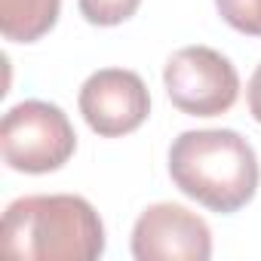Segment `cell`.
<instances>
[{
	"mask_svg": "<svg viewBox=\"0 0 261 261\" xmlns=\"http://www.w3.org/2000/svg\"><path fill=\"white\" fill-rule=\"evenodd\" d=\"M0 252L25 261H92L105 252V224L83 197H22L4 212Z\"/></svg>",
	"mask_w": 261,
	"mask_h": 261,
	"instance_id": "6da1fadb",
	"label": "cell"
},
{
	"mask_svg": "<svg viewBox=\"0 0 261 261\" xmlns=\"http://www.w3.org/2000/svg\"><path fill=\"white\" fill-rule=\"evenodd\" d=\"M169 175L175 188L200 206L230 215L258 191L255 148L233 129H191L169 148Z\"/></svg>",
	"mask_w": 261,
	"mask_h": 261,
	"instance_id": "7a4b0ae2",
	"label": "cell"
},
{
	"mask_svg": "<svg viewBox=\"0 0 261 261\" xmlns=\"http://www.w3.org/2000/svg\"><path fill=\"white\" fill-rule=\"evenodd\" d=\"M77 148L74 126L59 105L28 98L10 108L0 123V154L7 166L28 175L62 169Z\"/></svg>",
	"mask_w": 261,
	"mask_h": 261,
	"instance_id": "3957f363",
	"label": "cell"
},
{
	"mask_svg": "<svg viewBox=\"0 0 261 261\" xmlns=\"http://www.w3.org/2000/svg\"><path fill=\"white\" fill-rule=\"evenodd\" d=\"M172 105L191 117H215L233 108L240 77L227 56L212 46H181L163 68Z\"/></svg>",
	"mask_w": 261,
	"mask_h": 261,
	"instance_id": "277c9868",
	"label": "cell"
},
{
	"mask_svg": "<svg viewBox=\"0 0 261 261\" xmlns=\"http://www.w3.org/2000/svg\"><path fill=\"white\" fill-rule=\"evenodd\" d=\"M80 114L101 139H120L148 120L151 95L136 71L101 68L80 86Z\"/></svg>",
	"mask_w": 261,
	"mask_h": 261,
	"instance_id": "5b68a950",
	"label": "cell"
},
{
	"mask_svg": "<svg viewBox=\"0 0 261 261\" xmlns=\"http://www.w3.org/2000/svg\"><path fill=\"white\" fill-rule=\"evenodd\" d=\"M133 255L139 261H206L212 255V230L178 203H154L133 227Z\"/></svg>",
	"mask_w": 261,
	"mask_h": 261,
	"instance_id": "8992f818",
	"label": "cell"
},
{
	"mask_svg": "<svg viewBox=\"0 0 261 261\" xmlns=\"http://www.w3.org/2000/svg\"><path fill=\"white\" fill-rule=\"evenodd\" d=\"M62 0H0V31L13 43H34L53 31Z\"/></svg>",
	"mask_w": 261,
	"mask_h": 261,
	"instance_id": "52a82bcc",
	"label": "cell"
},
{
	"mask_svg": "<svg viewBox=\"0 0 261 261\" xmlns=\"http://www.w3.org/2000/svg\"><path fill=\"white\" fill-rule=\"evenodd\" d=\"M77 7H80V16L89 25L111 28V25L133 19L136 10L142 7V0H77Z\"/></svg>",
	"mask_w": 261,
	"mask_h": 261,
	"instance_id": "ba28073f",
	"label": "cell"
},
{
	"mask_svg": "<svg viewBox=\"0 0 261 261\" xmlns=\"http://www.w3.org/2000/svg\"><path fill=\"white\" fill-rule=\"evenodd\" d=\"M215 7L233 31L261 37V0H215Z\"/></svg>",
	"mask_w": 261,
	"mask_h": 261,
	"instance_id": "9c48e42d",
	"label": "cell"
},
{
	"mask_svg": "<svg viewBox=\"0 0 261 261\" xmlns=\"http://www.w3.org/2000/svg\"><path fill=\"white\" fill-rule=\"evenodd\" d=\"M246 98H249V111H252V117L261 123V65L255 68V74H252V80H249V92H246Z\"/></svg>",
	"mask_w": 261,
	"mask_h": 261,
	"instance_id": "30bf717a",
	"label": "cell"
}]
</instances>
